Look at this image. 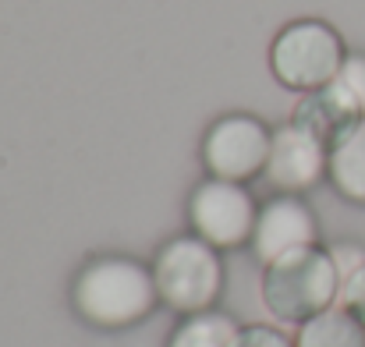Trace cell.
I'll return each instance as SVG.
<instances>
[{
  "instance_id": "6da1fadb",
  "label": "cell",
  "mask_w": 365,
  "mask_h": 347,
  "mask_svg": "<svg viewBox=\"0 0 365 347\" xmlns=\"http://www.w3.org/2000/svg\"><path fill=\"white\" fill-rule=\"evenodd\" d=\"M71 305L96 330L138 326L160 305L153 266L128 255H100L78 269L71 284Z\"/></svg>"
},
{
  "instance_id": "7a4b0ae2",
  "label": "cell",
  "mask_w": 365,
  "mask_h": 347,
  "mask_svg": "<svg viewBox=\"0 0 365 347\" xmlns=\"http://www.w3.org/2000/svg\"><path fill=\"white\" fill-rule=\"evenodd\" d=\"M341 301V273L330 248L309 244L280 255L262 273V305L277 323H309Z\"/></svg>"
},
{
  "instance_id": "3957f363",
  "label": "cell",
  "mask_w": 365,
  "mask_h": 347,
  "mask_svg": "<svg viewBox=\"0 0 365 347\" xmlns=\"http://www.w3.org/2000/svg\"><path fill=\"white\" fill-rule=\"evenodd\" d=\"M153 276L160 301L178 316L210 312L224 291V262L217 248L199 234L170 237L153 259Z\"/></svg>"
},
{
  "instance_id": "277c9868",
  "label": "cell",
  "mask_w": 365,
  "mask_h": 347,
  "mask_svg": "<svg viewBox=\"0 0 365 347\" xmlns=\"http://www.w3.org/2000/svg\"><path fill=\"white\" fill-rule=\"evenodd\" d=\"M344 57L348 53H344L341 36L327 21H316V18L291 21L287 29H280V36L269 46L273 78L294 93H316L330 86Z\"/></svg>"
},
{
  "instance_id": "5b68a950",
  "label": "cell",
  "mask_w": 365,
  "mask_h": 347,
  "mask_svg": "<svg viewBox=\"0 0 365 347\" xmlns=\"http://www.w3.org/2000/svg\"><path fill=\"white\" fill-rule=\"evenodd\" d=\"M188 220H192V231L202 241H210L213 248H242V244H252L259 206L245 185L210 177L192 192Z\"/></svg>"
},
{
  "instance_id": "8992f818",
  "label": "cell",
  "mask_w": 365,
  "mask_h": 347,
  "mask_svg": "<svg viewBox=\"0 0 365 347\" xmlns=\"http://www.w3.org/2000/svg\"><path fill=\"white\" fill-rule=\"evenodd\" d=\"M273 131L252 114H227L210 124L202 138V163L213 177L224 181H252L266 170Z\"/></svg>"
},
{
  "instance_id": "52a82bcc",
  "label": "cell",
  "mask_w": 365,
  "mask_h": 347,
  "mask_svg": "<svg viewBox=\"0 0 365 347\" xmlns=\"http://www.w3.org/2000/svg\"><path fill=\"white\" fill-rule=\"evenodd\" d=\"M266 181L280 188L284 195L309 192L330 174V145L316 138L302 124H280L269 142V160H266Z\"/></svg>"
},
{
  "instance_id": "ba28073f",
  "label": "cell",
  "mask_w": 365,
  "mask_h": 347,
  "mask_svg": "<svg viewBox=\"0 0 365 347\" xmlns=\"http://www.w3.org/2000/svg\"><path fill=\"white\" fill-rule=\"evenodd\" d=\"M316 241H319V224L298 195H277L259 209L255 234H252V252L262 266L277 262L287 252L309 248Z\"/></svg>"
},
{
  "instance_id": "9c48e42d",
  "label": "cell",
  "mask_w": 365,
  "mask_h": 347,
  "mask_svg": "<svg viewBox=\"0 0 365 347\" xmlns=\"http://www.w3.org/2000/svg\"><path fill=\"white\" fill-rule=\"evenodd\" d=\"M362 114L359 107L344 96V89L337 82L316 89V93H305L302 103L294 107V124L309 128L316 138H323L327 145H334L351 124H359Z\"/></svg>"
},
{
  "instance_id": "30bf717a",
  "label": "cell",
  "mask_w": 365,
  "mask_h": 347,
  "mask_svg": "<svg viewBox=\"0 0 365 347\" xmlns=\"http://www.w3.org/2000/svg\"><path fill=\"white\" fill-rule=\"evenodd\" d=\"M327 177L348 202L365 206V117L330 145V174Z\"/></svg>"
},
{
  "instance_id": "8fae6325",
  "label": "cell",
  "mask_w": 365,
  "mask_h": 347,
  "mask_svg": "<svg viewBox=\"0 0 365 347\" xmlns=\"http://www.w3.org/2000/svg\"><path fill=\"white\" fill-rule=\"evenodd\" d=\"M294 347H365V326L344 305H334L298 326Z\"/></svg>"
},
{
  "instance_id": "7c38bea8",
  "label": "cell",
  "mask_w": 365,
  "mask_h": 347,
  "mask_svg": "<svg viewBox=\"0 0 365 347\" xmlns=\"http://www.w3.org/2000/svg\"><path fill=\"white\" fill-rule=\"evenodd\" d=\"M242 337V326L224 316V312H195V316H185L163 347H238Z\"/></svg>"
},
{
  "instance_id": "4fadbf2b",
  "label": "cell",
  "mask_w": 365,
  "mask_h": 347,
  "mask_svg": "<svg viewBox=\"0 0 365 347\" xmlns=\"http://www.w3.org/2000/svg\"><path fill=\"white\" fill-rule=\"evenodd\" d=\"M334 82L344 89V96H348V100L359 107V114L365 117V57L362 53H348Z\"/></svg>"
},
{
  "instance_id": "5bb4252c",
  "label": "cell",
  "mask_w": 365,
  "mask_h": 347,
  "mask_svg": "<svg viewBox=\"0 0 365 347\" xmlns=\"http://www.w3.org/2000/svg\"><path fill=\"white\" fill-rule=\"evenodd\" d=\"M330 255H334V266H337V273H341V287H344V284H348V280L365 266V248L362 244H334Z\"/></svg>"
},
{
  "instance_id": "9a60e30c",
  "label": "cell",
  "mask_w": 365,
  "mask_h": 347,
  "mask_svg": "<svg viewBox=\"0 0 365 347\" xmlns=\"http://www.w3.org/2000/svg\"><path fill=\"white\" fill-rule=\"evenodd\" d=\"M238 347H294V341L280 333L277 326H245Z\"/></svg>"
},
{
  "instance_id": "2e32d148",
  "label": "cell",
  "mask_w": 365,
  "mask_h": 347,
  "mask_svg": "<svg viewBox=\"0 0 365 347\" xmlns=\"http://www.w3.org/2000/svg\"><path fill=\"white\" fill-rule=\"evenodd\" d=\"M337 305H344L351 316H359V323L365 326V266L341 287V301Z\"/></svg>"
}]
</instances>
